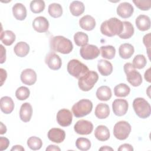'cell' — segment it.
<instances>
[{
  "label": "cell",
  "mask_w": 151,
  "mask_h": 151,
  "mask_svg": "<svg viewBox=\"0 0 151 151\" xmlns=\"http://www.w3.org/2000/svg\"><path fill=\"white\" fill-rule=\"evenodd\" d=\"M123 28V24L122 21L114 17L102 22L100 26V31L102 34L110 37L120 34Z\"/></svg>",
  "instance_id": "obj_1"
},
{
  "label": "cell",
  "mask_w": 151,
  "mask_h": 151,
  "mask_svg": "<svg viewBox=\"0 0 151 151\" xmlns=\"http://www.w3.org/2000/svg\"><path fill=\"white\" fill-rule=\"evenodd\" d=\"M50 45L52 50L64 54L70 53L73 49L72 42L69 39L61 35L51 37Z\"/></svg>",
  "instance_id": "obj_2"
},
{
  "label": "cell",
  "mask_w": 151,
  "mask_h": 151,
  "mask_svg": "<svg viewBox=\"0 0 151 151\" xmlns=\"http://www.w3.org/2000/svg\"><path fill=\"white\" fill-rule=\"evenodd\" d=\"M99 75L97 73L89 70L86 74L78 78V87L83 91H90L97 83Z\"/></svg>",
  "instance_id": "obj_3"
},
{
  "label": "cell",
  "mask_w": 151,
  "mask_h": 151,
  "mask_svg": "<svg viewBox=\"0 0 151 151\" xmlns=\"http://www.w3.org/2000/svg\"><path fill=\"white\" fill-rule=\"evenodd\" d=\"M133 107L136 115L140 118L146 119L150 115V105L143 98H136L133 101Z\"/></svg>",
  "instance_id": "obj_4"
},
{
  "label": "cell",
  "mask_w": 151,
  "mask_h": 151,
  "mask_svg": "<svg viewBox=\"0 0 151 151\" xmlns=\"http://www.w3.org/2000/svg\"><path fill=\"white\" fill-rule=\"evenodd\" d=\"M67 69L71 76L78 79L89 71L86 65L77 59L71 60L67 64Z\"/></svg>",
  "instance_id": "obj_5"
},
{
  "label": "cell",
  "mask_w": 151,
  "mask_h": 151,
  "mask_svg": "<svg viewBox=\"0 0 151 151\" xmlns=\"http://www.w3.org/2000/svg\"><path fill=\"white\" fill-rule=\"evenodd\" d=\"M72 111L76 117H82L88 114L93 109V103L88 99H81L72 107Z\"/></svg>",
  "instance_id": "obj_6"
},
{
  "label": "cell",
  "mask_w": 151,
  "mask_h": 151,
  "mask_svg": "<svg viewBox=\"0 0 151 151\" xmlns=\"http://www.w3.org/2000/svg\"><path fill=\"white\" fill-rule=\"evenodd\" d=\"M127 81L133 87L139 86L142 83V77L139 72L135 70L133 64L126 63L123 67Z\"/></svg>",
  "instance_id": "obj_7"
},
{
  "label": "cell",
  "mask_w": 151,
  "mask_h": 151,
  "mask_svg": "<svg viewBox=\"0 0 151 151\" xmlns=\"http://www.w3.org/2000/svg\"><path fill=\"white\" fill-rule=\"evenodd\" d=\"M131 130V126L127 122L124 120L119 121L114 126L113 134L116 139L123 140L128 137Z\"/></svg>",
  "instance_id": "obj_8"
},
{
  "label": "cell",
  "mask_w": 151,
  "mask_h": 151,
  "mask_svg": "<svg viewBox=\"0 0 151 151\" xmlns=\"http://www.w3.org/2000/svg\"><path fill=\"white\" fill-rule=\"evenodd\" d=\"M100 50L96 45L88 44L82 47L80 50L81 57L86 60H93L98 57L100 54Z\"/></svg>",
  "instance_id": "obj_9"
},
{
  "label": "cell",
  "mask_w": 151,
  "mask_h": 151,
  "mask_svg": "<svg viewBox=\"0 0 151 151\" xmlns=\"http://www.w3.org/2000/svg\"><path fill=\"white\" fill-rule=\"evenodd\" d=\"M74 131L79 134L87 135L93 130V123L88 120L81 119L77 121L74 126Z\"/></svg>",
  "instance_id": "obj_10"
},
{
  "label": "cell",
  "mask_w": 151,
  "mask_h": 151,
  "mask_svg": "<svg viewBox=\"0 0 151 151\" xmlns=\"http://www.w3.org/2000/svg\"><path fill=\"white\" fill-rule=\"evenodd\" d=\"M128 107V102L124 99H115L112 103V109L113 113L117 116H122L124 115L127 111Z\"/></svg>",
  "instance_id": "obj_11"
},
{
  "label": "cell",
  "mask_w": 151,
  "mask_h": 151,
  "mask_svg": "<svg viewBox=\"0 0 151 151\" xmlns=\"http://www.w3.org/2000/svg\"><path fill=\"white\" fill-rule=\"evenodd\" d=\"M73 120V115L71 112L66 109L60 110L57 114V121L58 123L63 126L67 127L70 126Z\"/></svg>",
  "instance_id": "obj_12"
},
{
  "label": "cell",
  "mask_w": 151,
  "mask_h": 151,
  "mask_svg": "<svg viewBox=\"0 0 151 151\" xmlns=\"http://www.w3.org/2000/svg\"><path fill=\"white\" fill-rule=\"evenodd\" d=\"M45 63L52 70H59L62 65V61L60 56L53 52H50L47 55Z\"/></svg>",
  "instance_id": "obj_13"
},
{
  "label": "cell",
  "mask_w": 151,
  "mask_h": 151,
  "mask_svg": "<svg viewBox=\"0 0 151 151\" xmlns=\"http://www.w3.org/2000/svg\"><path fill=\"white\" fill-rule=\"evenodd\" d=\"M20 78L22 83L26 85L32 86L37 81V74L34 70L27 68L22 71Z\"/></svg>",
  "instance_id": "obj_14"
},
{
  "label": "cell",
  "mask_w": 151,
  "mask_h": 151,
  "mask_svg": "<svg viewBox=\"0 0 151 151\" xmlns=\"http://www.w3.org/2000/svg\"><path fill=\"white\" fill-rule=\"evenodd\" d=\"M48 138L52 142L60 143L63 142L65 137V133L64 130L59 128L51 129L47 134Z\"/></svg>",
  "instance_id": "obj_15"
},
{
  "label": "cell",
  "mask_w": 151,
  "mask_h": 151,
  "mask_svg": "<svg viewBox=\"0 0 151 151\" xmlns=\"http://www.w3.org/2000/svg\"><path fill=\"white\" fill-rule=\"evenodd\" d=\"M32 27L34 30L38 32H45L48 29L49 22L44 17H37L32 22Z\"/></svg>",
  "instance_id": "obj_16"
},
{
  "label": "cell",
  "mask_w": 151,
  "mask_h": 151,
  "mask_svg": "<svg viewBox=\"0 0 151 151\" xmlns=\"http://www.w3.org/2000/svg\"><path fill=\"white\" fill-rule=\"evenodd\" d=\"M134 12V8L129 2H124L120 4L117 8V14L123 18L130 17Z\"/></svg>",
  "instance_id": "obj_17"
},
{
  "label": "cell",
  "mask_w": 151,
  "mask_h": 151,
  "mask_svg": "<svg viewBox=\"0 0 151 151\" xmlns=\"http://www.w3.org/2000/svg\"><path fill=\"white\" fill-rule=\"evenodd\" d=\"M32 107L29 103H23L20 108L19 110V117L21 120L24 122H28L32 117Z\"/></svg>",
  "instance_id": "obj_18"
},
{
  "label": "cell",
  "mask_w": 151,
  "mask_h": 151,
  "mask_svg": "<svg viewBox=\"0 0 151 151\" xmlns=\"http://www.w3.org/2000/svg\"><path fill=\"white\" fill-rule=\"evenodd\" d=\"M79 25L84 30L91 31L96 27V21L92 16L86 15L80 19Z\"/></svg>",
  "instance_id": "obj_19"
},
{
  "label": "cell",
  "mask_w": 151,
  "mask_h": 151,
  "mask_svg": "<svg viewBox=\"0 0 151 151\" xmlns=\"http://www.w3.org/2000/svg\"><path fill=\"white\" fill-rule=\"evenodd\" d=\"M135 24L137 29L142 31L149 30L150 28V19L147 15H139L136 19Z\"/></svg>",
  "instance_id": "obj_20"
},
{
  "label": "cell",
  "mask_w": 151,
  "mask_h": 151,
  "mask_svg": "<svg viewBox=\"0 0 151 151\" xmlns=\"http://www.w3.org/2000/svg\"><path fill=\"white\" fill-rule=\"evenodd\" d=\"M1 110L5 114H10L14 109V103L11 97L4 96L1 97L0 101Z\"/></svg>",
  "instance_id": "obj_21"
},
{
  "label": "cell",
  "mask_w": 151,
  "mask_h": 151,
  "mask_svg": "<svg viewBox=\"0 0 151 151\" xmlns=\"http://www.w3.org/2000/svg\"><path fill=\"white\" fill-rule=\"evenodd\" d=\"M97 68L101 75L108 76L113 71V65L111 63L106 60L101 59L98 61Z\"/></svg>",
  "instance_id": "obj_22"
},
{
  "label": "cell",
  "mask_w": 151,
  "mask_h": 151,
  "mask_svg": "<svg viewBox=\"0 0 151 151\" xmlns=\"http://www.w3.org/2000/svg\"><path fill=\"white\" fill-rule=\"evenodd\" d=\"M12 14L17 20L23 21L27 17V9L21 3H17L12 6Z\"/></svg>",
  "instance_id": "obj_23"
},
{
  "label": "cell",
  "mask_w": 151,
  "mask_h": 151,
  "mask_svg": "<svg viewBox=\"0 0 151 151\" xmlns=\"http://www.w3.org/2000/svg\"><path fill=\"white\" fill-rule=\"evenodd\" d=\"M94 136L99 141H106L110 138V131L106 126L99 125L94 130Z\"/></svg>",
  "instance_id": "obj_24"
},
{
  "label": "cell",
  "mask_w": 151,
  "mask_h": 151,
  "mask_svg": "<svg viewBox=\"0 0 151 151\" xmlns=\"http://www.w3.org/2000/svg\"><path fill=\"white\" fill-rule=\"evenodd\" d=\"M134 52L133 46L129 43H124L120 45L119 48L120 57L123 59L130 58Z\"/></svg>",
  "instance_id": "obj_25"
},
{
  "label": "cell",
  "mask_w": 151,
  "mask_h": 151,
  "mask_svg": "<svg viewBox=\"0 0 151 151\" xmlns=\"http://www.w3.org/2000/svg\"><path fill=\"white\" fill-rule=\"evenodd\" d=\"M111 88L107 86H100L96 91V97L101 101H108L111 99Z\"/></svg>",
  "instance_id": "obj_26"
},
{
  "label": "cell",
  "mask_w": 151,
  "mask_h": 151,
  "mask_svg": "<svg viewBox=\"0 0 151 151\" xmlns=\"http://www.w3.org/2000/svg\"><path fill=\"white\" fill-rule=\"evenodd\" d=\"M95 116L100 119L107 118L110 114L109 106L105 103H99L97 105L95 109Z\"/></svg>",
  "instance_id": "obj_27"
},
{
  "label": "cell",
  "mask_w": 151,
  "mask_h": 151,
  "mask_svg": "<svg viewBox=\"0 0 151 151\" xmlns=\"http://www.w3.org/2000/svg\"><path fill=\"white\" fill-rule=\"evenodd\" d=\"M14 51L15 54L19 57H24L29 53V46L24 41H20L14 46Z\"/></svg>",
  "instance_id": "obj_28"
},
{
  "label": "cell",
  "mask_w": 151,
  "mask_h": 151,
  "mask_svg": "<svg viewBox=\"0 0 151 151\" xmlns=\"http://www.w3.org/2000/svg\"><path fill=\"white\" fill-rule=\"evenodd\" d=\"M70 11L73 16L78 17L81 15L85 9L84 4L78 1H74L70 5Z\"/></svg>",
  "instance_id": "obj_29"
},
{
  "label": "cell",
  "mask_w": 151,
  "mask_h": 151,
  "mask_svg": "<svg viewBox=\"0 0 151 151\" xmlns=\"http://www.w3.org/2000/svg\"><path fill=\"white\" fill-rule=\"evenodd\" d=\"M2 42L6 46L11 45L16 39L15 34L11 30H6L2 31L0 37Z\"/></svg>",
  "instance_id": "obj_30"
},
{
  "label": "cell",
  "mask_w": 151,
  "mask_h": 151,
  "mask_svg": "<svg viewBox=\"0 0 151 151\" xmlns=\"http://www.w3.org/2000/svg\"><path fill=\"white\" fill-rule=\"evenodd\" d=\"M122 22L123 24V28L121 34L119 35V37L122 39L130 38L132 37L134 32L133 25L129 21H123Z\"/></svg>",
  "instance_id": "obj_31"
},
{
  "label": "cell",
  "mask_w": 151,
  "mask_h": 151,
  "mask_svg": "<svg viewBox=\"0 0 151 151\" xmlns=\"http://www.w3.org/2000/svg\"><path fill=\"white\" fill-rule=\"evenodd\" d=\"M130 92V88L129 86L124 83H120L116 85L114 88V95L117 97H124L127 96Z\"/></svg>",
  "instance_id": "obj_32"
},
{
  "label": "cell",
  "mask_w": 151,
  "mask_h": 151,
  "mask_svg": "<svg viewBox=\"0 0 151 151\" xmlns=\"http://www.w3.org/2000/svg\"><path fill=\"white\" fill-rule=\"evenodd\" d=\"M48 12L52 18H59L63 14V8L59 4L52 3L48 6Z\"/></svg>",
  "instance_id": "obj_33"
},
{
  "label": "cell",
  "mask_w": 151,
  "mask_h": 151,
  "mask_svg": "<svg viewBox=\"0 0 151 151\" xmlns=\"http://www.w3.org/2000/svg\"><path fill=\"white\" fill-rule=\"evenodd\" d=\"M100 52H101L102 57L108 60L113 59L116 55V49L112 45L101 46Z\"/></svg>",
  "instance_id": "obj_34"
},
{
  "label": "cell",
  "mask_w": 151,
  "mask_h": 151,
  "mask_svg": "<svg viewBox=\"0 0 151 151\" xmlns=\"http://www.w3.org/2000/svg\"><path fill=\"white\" fill-rule=\"evenodd\" d=\"M74 41L77 46L84 47L87 45L88 42V37L86 33L78 31L74 35Z\"/></svg>",
  "instance_id": "obj_35"
},
{
  "label": "cell",
  "mask_w": 151,
  "mask_h": 151,
  "mask_svg": "<svg viewBox=\"0 0 151 151\" xmlns=\"http://www.w3.org/2000/svg\"><path fill=\"white\" fill-rule=\"evenodd\" d=\"M45 6V2L42 0H34L30 2V9L34 14H39L42 12Z\"/></svg>",
  "instance_id": "obj_36"
},
{
  "label": "cell",
  "mask_w": 151,
  "mask_h": 151,
  "mask_svg": "<svg viewBox=\"0 0 151 151\" xmlns=\"http://www.w3.org/2000/svg\"><path fill=\"white\" fill-rule=\"evenodd\" d=\"M28 146L33 150H39L42 146L41 139L36 136H31L27 140Z\"/></svg>",
  "instance_id": "obj_37"
},
{
  "label": "cell",
  "mask_w": 151,
  "mask_h": 151,
  "mask_svg": "<svg viewBox=\"0 0 151 151\" xmlns=\"http://www.w3.org/2000/svg\"><path fill=\"white\" fill-rule=\"evenodd\" d=\"M91 142L89 139L85 137H79L76 140V146L77 148L82 151H86L91 147Z\"/></svg>",
  "instance_id": "obj_38"
},
{
  "label": "cell",
  "mask_w": 151,
  "mask_h": 151,
  "mask_svg": "<svg viewBox=\"0 0 151 151\" xmlns=\"http://www.w3.org/2000/svg\"><path fill=\"white\" fill-rule=\"evenodd\" d=\"M147 64L146 58L143 54L136 55L133 60V65L135 68H143Z\"/></svg>",
  "instance_id": "obj_39"
},
{
  "label": "cell",
  "mask_w": 151,
  "mask_h": 151,
  "mask_svg": "<svg viewBox=\"0 0 151 151\" xmlns=\"http://www.w3.org/2000/svg\"><path fill=\"white\" fill-rule=\"evenodd\" d=\"M30 94L28 88L25 86H21L15 91V96L19 100H24L28 99Z\"/></svg>",
  "instance_id": "obj_40"
},
{
  "label": "cell",
  "mask_w": 151,
  "mask_h": 151,
  "mask_svg": "<svg viewBox=\"0 0 151 151\" xmlns=\"http://www.w3.org/2000/svg\"><path fill=\"white\" fill-rule=\"evenodd\" d=\"M133 2L139 9L142 11H147L151 7V1H140V0H133Z\"/></svg>",
  "instance_id": "obj_41"
},
{
  "label": "cell",
  "mask_w": 151,
  "mask_h": 151,
  "mask_svg": "<svg viewBox=\"0 0 151 151\" xmlns=\"http://www.w3.org/2000/svg\"><path fill=\"white\" fill-rule=\"evenodd\" d=\"M143 42L146 47L147 48V53H148V56L150 58V34L148 33L146 34L143 38Z\"/></svg>",
  "instance_id": "obj_42"
},
{
  "label": "cell",
  "mask_w": 151,
  "mask_h": 151,
  "mask_svg": "<svg viewBox=\"0 0 151 151\" xmlns=\"http://www.w3.org/2000/svg\"><path fill=\"white\" fill-rule=\"evenodd\" d=\"M9 145V140L5 137H0V150H6Z\"/></svg>",
  "instance_id": "obj_43"
},
{
  "label": "cell",
  "mask_w": 151,
  "mask_h": 151,
  "mask_svg": "<svg viewBox=\"0 0 151 151\" xmlns=\"http://www.w3.org/2000/svg\"><path fill=\"white\" fill-rule=\"evenodd\" d=\"M119 151H133V146L128 143H124L119 146V147L117 149Z\"/></svg>",
  "instance_id": "obj_44"
},
{
  "label": "cell",
  "mask_w": 151,
  "mask_h": 151,
  "mask_svg": "<svg viewBox=\"0 0 151 151\" xmlns=\"http://www.w3.org/2000/svg\"><path fill=\"white\" fill-rule=\"evenodd\" d=\"M1 47V64H3L6 60V49L2 45H0Z\"/></svg>",
  "instance_id": "obj_45"
},
{
  "label": "cell",
  "mask_w": 151,
  "mask_h": 151,
  "mask_svg": "<svg viewBox=\"0 0 151 151\" xmlns=\"http://www.w3.org/2000/svg\"><path fill=\"white\" fill-rule=\"evenodd\" d=\"M0 73H1V86H2L6 80V78L7 77V73L6 70L2 68H0Z\"/></svg>",
  "instance_id": "obj_46"
},
{
  "label": "cell",
  "mask_w": 151,
  "mask_h": 151,
  "mask_svg": "<svg viewBox=\"0 0 151 151\" xmlns=\"http://www.w3.org/2000/svg\"><path fill=\"white\" fill-rule=\"evenodd\" d=\"M145 78L149 83L151 82V79H150V68H149L146 71V72L145 73Z\"/></svg>",
  "instance_id": "obj_47"
},
{
  "label": "cell",
  "mask_w": 151,
  "mask_h": 151,
  "mask_svg": "<svg viewBox=\"0 0 151 151\" xmlns=\"http://www.w3.org/2000/svg\"><path fill=\"white\" fill-rule=\"evenodd\" d=\"M46 150L48 151V150H61V149L56 145H49L47 148H46Z\"/></svg>",
  "instance_id": "obj_48"
},
{
  "label": "cell",
  "mask_w": 151,
  "mask_h": 151,
  "mask_svg": "<svg viewBox=\"0 0 151 151\" xmlns=\"http://www.w3.org/2000/svg\"><path fill=\"white\" fill-rule=\"evenodd\" d=\"M11 150H18V151H24V148L21 145H15L11 149Z\"/></svg>",
  "instance_id": "obj_49"
},
{
  "label": "cell",
  "mask_w": 151,
  "mask_h": 151,
  "mask_svg": "<svg viewBox=\"0 0 151 151\" xmlns=\"http://www.w3.org/2000/svg\"><path fill=\"white\" fill-rule=\"evenodd\" d=\"M6 132V127L5 125H4L2 122H1V130H0V134H3Z\"/></svg>",
  "instance_id": "obj_50"
},
{
  "label": "cell",
  "mask_w": 151,
  "mask_h": 151,
  "mask_svg": "<svg viewBox=\"0 0 151 151\" xmlns=\"http://www.w3.org/2000/svg\"><path fill=\"white\" fill-rule=\"evenodd\" d=\"M99 150H113V149L108 146H102L101 147H100L99 149Z\"/></svg>",
  "instance_id": "obj_51"
}]
</instances>
